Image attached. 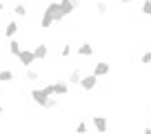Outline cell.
I'll return each instance as SVG.
<instances>
[{"mask_svg": "<svg viewBox=\"0 0 151 134\" xmlns=\"http://www.w3.org/2000/svg\"><path fill=\"white\" fill-rule=\"evenodd\" d=\"M140 63H145V65H151V49H149V52H145V54L140 56Z\"/></svg>", "mask_w": 151, "mask_h": 134, "instance_id": "cell-20", "label": "cell"}, {"mask_svg": "<svg viewBox=\"0 0 151 134\" xmlns=\"http://www.w3.org/2000/svg\"><path fill=\"white\" fill-rule=\"evenodd\" d=\"M69 54H71V47H69V45H62V49H60V56H62V58H67Z\"/></svg>", "mask_w": 151, "mask_h": 134, "instance_id": "cell-22", "label": "cell"}, {"mask_svg": "<svg viewBox=\"0 0 151 134\" xmlns=\"http://www.w3.org/2000/svg\"><path fill=\"white\" fill-rule=\"evenodd\" d=\"M24 78H27V81H38L40 74H38L36 69H27V72H24Z\"/></svg>", "mask_w": 151, "mask_h": 134, "instance_id": "cell-18", "label": "cell"}, {"mask_svg": "<svg viewBox=\"0 0 151 134\" xmlns=\"http://www.w3.org/2000/svg\"><path fill=\"white\" fill-rule=\"evenodd\" d=\"M2 114H5V107H2V105H0V119H2Z\"/></svg>", "mask_w": 151, "mask_h": 134, "instance_id": "cell-26", "label": "cell"}, {"mask_svg": "<svg viewBox=\"0 0 151 134\" xmlns=\"http://www.w3.org/2000/svg\"><path fill=\"white\" fill-rule=\"evenodd\" d=\"M20 49H22V47H20L18 40H9V54H11V56H18Z\"/></svg>", "mask_w": 151, "mask_h": 134, "instance_id": "cell-16", "label": "cell"}, {"mask_svg": "<svg viewBox=\"0 0 151 134\" xmlns=\"http://www.w3.org/2000/svg\"><path fill=\"white\" fill-rule=\"evenodd\" d=\"M76 54L82 56V58H91L96 54V47L89 43V40H85V43H80V47H78V52H76Z\"/></svg>", "mask_w": 151, "mask_h": 134, "instance_id": "cell-7", "label": "cell"}, {"mask_svg": "<svg viewBox=\"0 0 151 134\" xmlns=\"http://www.w3.org/2000/svg\"><path fill=\"white\" fill-rule=\"evenodd\" d=\"M140 11H142L145 16H151V0H145V2H142Z\"/></svg>", "mask_w": 151, "mask_h": 134, "instance_id": "cell-19", "label": "cell"}, {"mask_svg": "<svg viewBox=\"0 0 151 134\" xmlns=\"http://www.w3.org/2000/svg\"><path fill=\"white\" fill-rule=\"evenodd\" d=\"M16 78V74L11 69H0V83H11Z\"/></svg>", "mask_w": 151, "mask_h": 134, "instance_id": "cell-13", "label": "cell"}, {"mask_svg": "<svg viewBox=\"0 0 151 134\" xmlns=\"http://www.w3.org/2000/svg\"><path fill=\"white\" fill-rule=\"evenodd\" d=\"M80 78H82V74H80V69H73V72L69 74V78L67 81L71 83V85H80Z\"/></svg>", "mask_w": 151, "mask_h": 134, "instance_id": "cell-14", "label": "cell"}, {"mask_svg": "<svg viewBox=\"0 0 151 134\" xmlns=\"http://www.w3.org/2000/svg\"><path fill=\"white\" fill-rule=\"evenodd\" d=\"M42 92L47 96H67L69 94V85L62 81H56V83H47V85L42 87Z\"/></svg>", "mask_w": 151, "mask_h": 134, "instance_id": "cell-2", "label": "cell"}, {"mask_svg": "<svg viewBox=\"0 0 151 134\" xmlns=\"http://www.w3.org/2000/svg\"><path fill=\"white\" fill-rule=\"evenodd\" d=\"M31 52H33V58H36V60H47V56H49V49H47L45 43H38Z\"/></svg>", "mask_w": 151, "mask_h": 134, "instance_id": "cell-9", "label": "cell"}, {"mask_svg": "<svg viewBox=\"0 0 151 134\" xmlns=\"http://www.w3.org/2000/svg\"><path fill=\"white\" fill-rule=\"evenodd\" d=\"M14 14H16V16H20V18H24V16H27V7H24L22 2H18V5L14 7Z\"/></svg>", "mask_w": 151, "mask_h": 134, "instance_id": "cell-17", "label": "cell"}, {"mask_svg": "<svg viewBox=\"0 0 151 134\" xmlns=\"http://www.w3.org/2000/svg\"><path fill=\"white\" fill-rule=\"evenodd\" d=\"M91 125L96 127V132L98 134H107V130H109V119L107 116H91Z\"/></svg>", "mask_w": 151, "mask_h": 134, "instance_id": "cell-5", "label": "cell"}, {"mask_svg": "<svg viewBox=\"0 0 151 134\" xmlns=\"http://www.w3.org/2000/svg\"><path fill=\"white\" fill-rule=\"evenodd\" d=\"M96 14H98V16H107L109 14V2L98 0V2H96Z\"/></svg>", "mask_w": 151, "mask_h": 134, "instance_id": "cell-12", "label": "cell"}, {"mask_svg": "<svg viewBox=\"0 0 151 134\" xmlns=\"http://www.w3.org/2000/svg\"><path fill=\"white\" fill-rule=\"evenodd\" d=\"M62 20H65V16L60 14V5H58V2H49V5L45 7V11H42L40 27L42 29H51L56 23H62Z\"/></svg>", "mask_w": 151, "mask_h": 134, "instance_id": "cell-1", "label": "cell"}, {"mask_svg": "<svg viewBox=\"0 0 151 134\" xmlns=\"http://www.w3.org/2000/svg\"><path fill=\"white\" fill-rule=\"evenodd\" d=\"M96 85H98V78H96L93 74H87V76H82V78H80V87H82L85 92H91Z\"/></svg>", "mask_w": 151, "mask_h": 134, "instance_id": "cell-8", "label": "cell"}, {"mask_svg": "<svg viewBox=\"0 0 151 134\" xmlns=\"http://www.w3.org/2000/svg\"><path fill=\"white\" fill-rule=\"evenodd\" d=\"M29 96H31V100L36 103V105H40V107H42V105H45V100L49 98V96L42 92V87H40V90H38V87H36V90H31V94H29Z\"/></svg>", "mask_w": 151, "mask_h": 134, "instance_id": "cell-10", "label": "cell"}, {"mask_svg": "<svg viewBox=\"0 0 151 134\" xmlns=\"http://www.w3.org/2000/svg\"><path fill=\"white\" fill-rule=\"evenodd\" d=\"M58 105H60V100H58V98H53V96H49V98L45 100V105H42V110H56Z\"/></svg>", "mask_w": 151, "mask_h": 134, "instance_id": "cell-15", "label": "cell"}, {"mask_svg": "<svg viewBox=\"0 0 151 134\" xmlns=\"http://www.w3.org/2000/svg\"><path fill=\"white\" fill-rule=\"evenodd\" d=\"M76 134H87V123H78L76 125Z\"/></svg>", "mask_w": 151, "mask_h": 134, "instance_id": "cell-21", "label": "cell"}, {"mask_svg": "<svg viewBox=\"0 0 151 134\" xmlns=\"http://www.w3.org/2000/svg\"><path fill=\"white\" fill-rule=\"evenodd\" d=\"M2 11H5V2H2V0H0V14H2Z\"/></svg>", "mask_w": 151, "mask_h": 134, "instance_id": "cell-24", "label": "cell"}, {"mask_svg": "<svg viewBox=\"0 0 151 134\" xmlns=\"http://www.w3.org/2000/svg\"><path fill=\"white\" fill-rule=\"evenodd\" d=\"M18 23H16V20H11V23H7V27H5V36L7 38H14L16 34H18Z\"/></svg>", "mask_w": 151, "mask_h": 134, "instance_id": "cell-11", "label": "cell"}, {"mask_svg": "<svg viewBox=\"0 0 151 134\" xmlns=\"http://www.w3.org/2000/svg\"><path fill=\"white\" fill-rule=\"evenodd\" d=\"M58 5H60V14L65 16H73V11L80 7V0H58Z\"/></svg>", "mask_w": 151, "mask_h": 134, "instance_id": "cell-3", "label": "cell"}, {"mask_svg": "<svg viewBox=\"0 0 151 134\" xmlns=\"http://www.w3.org/2000/svg\"><path fill=\"white\" fill-rule=\"evenodd\" d=\"M109 72H111V65H109L107 60H100V63L93 65V72H91V74H93L96 78H102V76H107Z\"/></svg>", "mask_w": 151, "mask_h": 134, "instance_id": "cell-6", "label": "cell"}, {"mask_svg": "<svg viewBox=\"0 0 151 134\" xmlns=\"http://www.w3.org/2000/svg\"><path fill=\"white\" fill-rule=\"evenodd\" d=\"M120 2H122V5H131L133 0H120Z\"/></svg>", "mask_w": 151, "mask_h": 134, "instance_id": "cell-25", "label": "cell"}, {"mask_svg": "<svg viewBox=\"0 0 151 134\" xmlns=\"http://www.w3.org/2000/svg\"><path fill=\"white\" fill-rule=\"evenodd\" d=\"M16 58H18V63L24 67V69H31V65L36 63V58H33V52H31V49H20V54H18Z\"/></svg>", "mask_w": 151, "mask_h": 134, "instance_id": "cell-4", "label": "cell"}, {"mask_svg": "<svg viewBox=\"0 0 151 134\" xmlns=\"http://www.w3.org/2000/svg\"><path fill=\"white\" fill-rule=\"evenodd\" d=\"M142 134H151V125H147V127H145V132H142Z\"/></svg>", "mask_w": 151, "mask_h": 134, "instance_id": "cell-23", "label": "cell"}]
</instances>
